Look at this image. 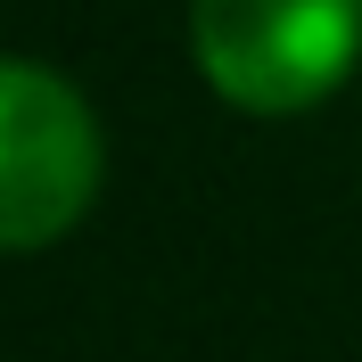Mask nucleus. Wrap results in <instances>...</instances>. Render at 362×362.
Returning a JSON list of instances; mask_svg holds the SVG:
<instances>
[{"mask_svg":"<svg viewBox=\"0 0 362 362\" xmlns=\"http://www.w3.org/2000/svg\"><path fill=\"white\" fill-rule=\"evenodd\" d=\"M107 140L58 66L0 58V255L58 247L99 198Z\"/></svg>","mask_w":362,"mask_h":362,"instance_id":"f03ea898","label":"nucleus"},{"mask_svg":"<svg viewBox=\"0 0 362 362\" xmlns=\"http://www.w3.org/2000/svg\"><path fill=\"white\" fill-rule=\"evenodd\" d=\"M189 58L239 115H305L362 66V0H189Z\"/></svg>","mask_w":362,"mask_h":362,"instance_id":"f257e3e1","label":"nucleus"}]
</instances>
